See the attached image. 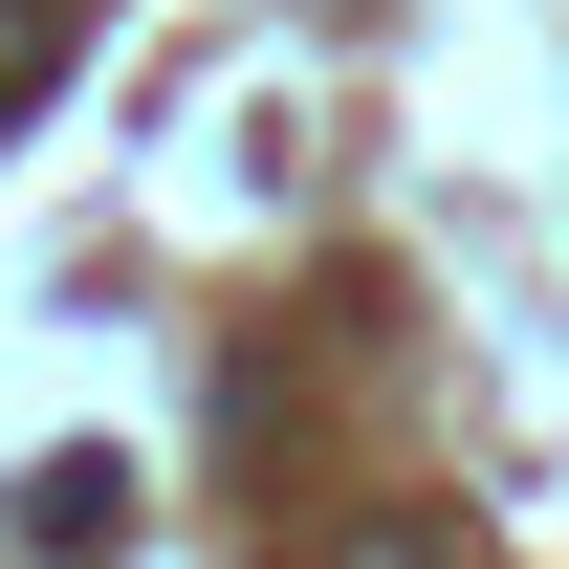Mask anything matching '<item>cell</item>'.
Here are the masks:
<instances>
[{
  "label": "cell",
  "mask_w": 569,
  "mask_h": 569,
  "mask_svg": "<svg viewBox=\"0 0 569 569\" xmlns=\"http://www.w3.org/2000/svg\"><path fill=\"white\" fill-rule=\"evenodd\" d=\"M110 526H132V482H110V460H44V482H22V548H44V569H88Z\"/></svg>",
  "instance_id": "obj_1"
},
{
  "label": "cell",
  "mask_w": 569,
  "mask_h": 569,
  "mask_svg": "<svg viewBox=\"0 0 569 569\" xmlns=\"http://www.w3.org/2000/svg\"><path fill=\"white\" fill-rule=\"evenodd\" d=\"M44 67H67V22H44V0H0V110H44Z\"/></svg>",
  "instance_id": "obj_2"
},
{
  "label": "cell",
  "mask_w": 569,
  "mask_h": 569,
  "mask_svg": "<svg viewBox=\"0 0 569 569\" xmlns=\"http://www.w3.org/2000/svg\"><path fill=\"white\" fill-rule=\"evenodd\" d=\"M351 569H460V526H438V503H395V526H372Z\"/></svg>",
  "instance_id": "obj_3"
}]
</instances>
